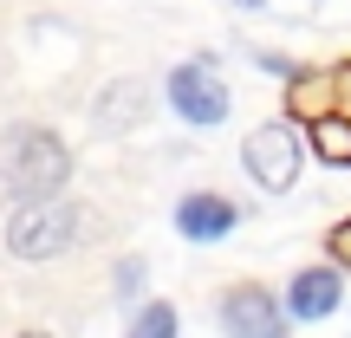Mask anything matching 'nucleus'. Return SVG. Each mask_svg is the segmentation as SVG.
Masks as SVG:
<instances>
[{
    "instance_id": "3",
    "label": "nucleus",
    "mask_w": 351,
    "mask_h": 338,
    "mask_svg": "<svg viewBox=\"0 0 351 338\" xmlns=\"http://www.w3.org/2000/svg\"><path fill=\"white\" fill-rule=\"evenodd\" d=\"M241 163H247V176L267 189V195H287V189L300 182V163H306V137L287 124V117H274V124H261L247 143H241Z\"/></svg>"
},
{
    "instance_id": "4",
    "label": "nucleus",
    "mask_w": 351,
    "mask_h": 338,
    "mask_svg": "<svg viewBox=\"0 0 351 338\" xmlns=\"http://www.w3.org/2000/svg\"><path fill=\"white\" fill-rule=\"evenodd\" d=\"M287 319L293 313L267 287H254V280H241V287L221 293V332L228 338H287Z\"/></svg>"
},
{
    "instance_id": "14",
    "label": "nucleus",
    "mask_w": 351,
    "mask_h": 338,
    "mask_svg": "<svg viewBox=\"0 0 351 338\" xmlns=\"http://www.w3.org/2000/svg\"><path fill=\"white\" fill-rule=\"evenodd\" d=\"M234 7H247V13H254V7H267V0H234Z\"/></svg>"
},
{
    "instance_id": "6",
    "label": "nucleus",
    "mask_w": 351,
    "mask_h": 338,
    "mask_svg": "<svg viewBox=\"0 0 351 338\" xmlns=\"http://www.w3.org/2000/svg\"><path fill=\"white\" fill-rule=\"evenodd\" d=\"M143 117H150L143 78H117V85H104V98L91 104V130H98V137H124V130H137Z\"/></svg>"
},
{
    "instance_id": "1",
    "label": "nucleus",
    "mask_w": 351,
    "mask_h": 338,
    "mask_svg": "<svg viewBox=\"0 0 351 338\" xmlns=\"http://www.w3.org/2000/svg\"><path fill=\"white\" fill-rule=\"evenodd\" d=\"M65 176H72V150H65L59 130H46V124H13L7 137H0V182H7L20 202L59 195Z\"/></svg>"
},
{
    "instance_id": "15",
    "label": "nucleus",
    "mask_w": 351,
    "mask_h": 338,
    "mask_svg": "<svg viewBox=\"0 0 351 338\" xmlns=\"http://www.w3.org/2000/svg\"><path fill=\"white\" fill-rule=\"evenodd\" d=\"M20 338H46V332H20Z\"/></svg>"
},
{
    "instance_id": "8",
    "label": "nucleus",
    "mask_w": 351,
    "mask_h": 338,
    "mask_svg": "<svg viewBox=\"0 0 351 338\" xmlns=\"http://www.w3.org/2000/svg\"><path fill=\"white\" fill-rule=\"evenodd\" d=\"M234 221H241L234 202L202 195V189L189 202H176V228H182V241H228V234H234Z\"/></svg>"
},
{
    "instance_id": "13",
    "label": "nucleus",
    "mask_w": 351,
    "mask_h": 338,
    "mask_svg": "<svg viewBox=\"0 0 351 338\" xmlns=\"http://www.w3.org/2000/svg\"><path fill=\"white\" fill-rule=\"evenodd\" d=\"M332 261H351V221L332 228Z\"/></svg>"
},
{
    "instance_id": "2",
    "label": "nucleus",
    "mask_w": 351,
    "mask_h": 338,
    "mask_svg": "<svg viewBox=\"0 0 351 338\" xmlns=\"http://www.w3.org/2000/svg\"><path fill=\"white\" fill-rule=\"evenodd\" d=\"M72 241H78V202H65V195L20 202V215L7 221V254L13 261H59Z\"/></svg>"
},
{
    "instance_id": "10",
    "label": "nucleus",
    "mask_w": 351,
    "mask_h": 338,
    "mask_svg": "<svg viewBox=\"0 0 351 338\" xmlns=\"http://www.w3.org/2000/svg\"><path fill=\"white\" fill-rule=\"evenodd\" d=\"M332 111V78H313V72H293V117H306V124H313V117H326Z\"/></svg>"
},
{
    "instance_id": "12",
    "label": "nucleus",
    "mask_w": 351,
    "mask_h": 338,
    "mask_svg": "<svg viewBox=\"0 0 351 338\" xmlns=\"http://www.w3.org/2000/svg\"><path fill=\"white\" fill-rule=\"evenodd\" d=\"M143 287V261H117V300H137Z\"/></svg>"
},
{
    "instance_id": "5",
    "label": "nucleus",
    "mask_w": 351,
    "mask_h": 338,
    "mask_svg": "<svg viewBox=\"0 0 351 338\" xmlns=\"http://www.w3.org/2000/svg\"><path fill=\"white\" fill-rule=\"evenodd\" d=\"M169 104H176L182 124H221L228 117V85L208 59H189V65L169 72Z\"/></svg>"
},
{
    "instance_id": "9",
    "label": "nucleus",
    "mask_w": 351,
    "mask_h": 338,
    "mask_svg": "<svg viewBox=\"0 0 351 338\" xmlns=\"http://www.w3.org/2000/svg\"><path fill=\"white\" fill-rule=\"evenodd\" d=\"M313 156L319 163H332V169H351V124L345 117H313Z\"/></svg>"
},
{
    "instance_id": "7",
    "label": "nucleus",
    "mask_w": 351,
    "mask_h": 338,
    "mask_svg": "<svg viewBox=\"0 0 351 338\" xmlns=\"http://www.w3.org/2000/svg\"><path fill=\"white\" fill-rule=\"evenodd\" d=\"M339 300H345V280H339V267H300L293 274V287H287V313L293 319H332L339 313Z\"/></svg>"
},
{
    "instance_id": "11",
    "label": "nucleus",
    "mask_w": 351,
    "mask_h": 338,
    "mask_svg": "<svg viewBox=\"0 0 351 338\" xmlns=\"http://www.w3.org/2000/svg\"><path fill=\"white\" fill-rule=\"evenodd\" d=\"M182 326H176V306H163V300H150L137 319H130V338H176Z\"/></svg>"
}]
</instances>
